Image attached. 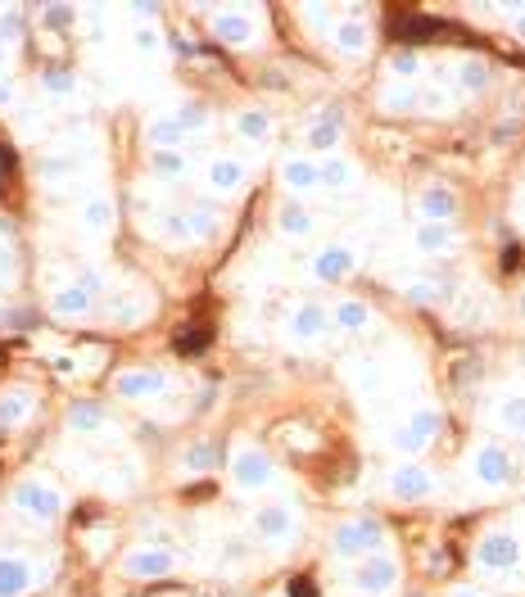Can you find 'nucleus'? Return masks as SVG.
<instances>
[{
  "mask_svg": "<svg viewBox=\"0 0 525 597\" xmlns=\"http://www.w3.org/2000/svg\"><path fill=\"white\" fill-rule=\"evenodd\" d=\"M394 36H407V41H426V36H449V23L412 14V19H399V23H394Z\"/></svg>",
  "mask_w": 525,
  "mask_h": 597,
  "instance_id": "f257e3e1",
  "label": "nucleus"
},
{
  "mask_svg": "<svg viewBox=\"0 0 525 597\" xmlns=\"http://www.w3.org/2000/svg\"><path fill=\"white\" fill-rule=\"evenodd\" d=\"M376 539H381V530H376L372 521H362V525H353V530H339L335 548L339 552H358V548H372Z\"/></svg>",
  "mask_w": 525,
  "mask_h": 597,
  "instance_id": "f03ea898",
  "label": "nucleus"
},
{
  "mask_svg": "<svg viewBox=\"0 0 525 597\" xmlns=\"http://www.w3.org/2000/svg\"><path fill=\"white\" fill-rule=\"evenodd\" d=\"M19 507L36 511V516H55V511H59V498H55V493H45V488H36V484H23L19 488Z\"/></svg>",
  "mask_w": 525,
  "mask_h": 597,
  "instance_id": "7ed1b4c3",
  "label": "nucleus"
},
{
  "mask_svg": "<svg viewBox=\"0 0 525 597\" xmlns=\"http://www.w3.org/2000/svg\"><path fill=\"white\" fill-rule=\"evenodd\" d=\"M480 561H489V565H512L516 561V543L507 539V534H493V539H484Z\"/></svg>",
  "mask_w": 525,
  "mask_h": 597,
  "instance_id": "20e7f679",
  "label": "nucleus"
},
{
  "mask_svg": "<svg viewBox=\"0 0 525 597\" xmlns=\"http://www.w3.org/2000/svg\"><path fill=\"white\" fill-rule=\"evenodd\" d=\"M168 565H172V556H168V552H136L127 561V575H164Z\"/></svg>",
  "mask_w": 525,
  "mask_h": 597,
  "instance_id": "39448f33",
  "label": "nucleus"
},
{
  "mask_svg": "<svg viewBox=\"0 0 525 597\" xmlns=\"http://www.w3.org/2000/svg\"><path fill=\"white\" fill-rule=\"evenodd\" d=\"M27 588V570L19 561H0V597H14Z\"/></svg>",
  "mask_w": 525,
  "mask_h": 597,
  "instance_id": "423d86ee",
  "label": "nucleus"
},
{
  "mask_svg": "<svg viewBox=\"0 0 525 597\" xmlns=\"http://www.w3.org/2000/svg\"><path fill=\"white\" fill-rule=\"evenodd\" d=\"M208 339H213V330H208V326H190V330H181L172 344H177V353H204Z\"/></svg>",
  "mask_w": 525,
  "mask_h": 597,
  "instance_id": "0eeeda50",
  "label": "nucleus"
},
{
  "mask_svg": "<svg viewBox=\"0 0 525 597\" xmlns=\"http://www.w3.org/2000/svg\"><path fill=\"white\" fill-rule=\"evenodd\" d=\"M426 484L430 480L421 475V471H399V475H394V493H399V498H421Z\"/></svg>",
  "mask_w": 525,
  "mask_h": 597,
  "instance_id": "6e6552de",
  "label": "nucleus"
},
{
  "mask_svg": "<svg viewBox=\"0 0 525 597\" xmlns=\"http://www.w3.org/2000/svg\"><path fill=\"white\" fill-rule=\"evenodd\" d=\"M317 271L322 276H326V281H335V276H344V271H349V254L344 249H326L317 258Z\"/></svg>",
  "mask_w": 525,
  "mask_h": 597,
  "instance_id": "1a4fd4ad",
  "label": "nucleus"
},
{
  "mask_svg": "<svg viewBox=\"0 0 525 597\" xmlns=\"http://www.w3.org/2000/svg\"><path fill=\"white\" fill-rule=\"evenodd\" d=\"M394 579V565H385V561H376V565H362V575H358V584L362 588H385Z\"/></svg>",
  "mask_w": 525,
  "mask_h": 597,
  "instance_id": "9d476101",
  "label": "nucleus"
},
{
  "mask_svg": "<svg viewBox=\"0 0 525 597\" xmlns=\"http://www.w3.org/2000/svg\"><path fill=\"white\" fill-rule=\"evenodd\" d=\"M241 480H245V484H262V480H267V462H262L258 453L241 457Z\"/></svg>",
  "mask_w": 525,
  "mask_h": 597,
  "instance_id": "9b49d317",
  "label": "nucleus"
},
{
  "mask_svg": "<svg viewBox=\"0 0 525 597\" xmlns=\"http://www.w3.org/2000/svg\"><path fill=\"white\" fill-rule=\"evenodd\" d=\"M285 525H290V516H285L281 507H272V511H258V534H285Z\"/></svg>",
  "mask_w": 525,
  "mask_h": 597,
  "instance_id": "f8f14e48",
  "label": "nucleus"
},
{
  "mask_svg": "<svg viewBox=\"0 0 525 597\" xmlns=\"http://www.w3.org/2000/svg\"><path fill=\"white\" fill-rule=\"evenodd\" d=\"M122 394H150V390H159V376H145V371H136V376H127L118 385Z\"/></svg>",
  "mask_w": 525,
  "mask_h": 597,
  "instance_id": "ddd939ff",
  "label": "nucleus"
},
{
  "mask_svg": "<svg viewBox=\"0 0 525 597\" xmlns=\"http://www.w3.org/2000/svg\"><path fill=\"white\" fill-rule=\"evenodd\" d=\"M480 475H484V480H503V475H507V462L493 453V448H489V453H480Z\"/></svg>",
  "mask_w": 525,
  "mask_h": 597,
  "instance_id": "4468645a",
  "label": "nucleus"
},
{
  "mask_svg": "<svg viewBox=\"0 0 525 597\" xmlns=\"http://www.w3.org/2000/svg\"><path fill=\"white\" fill-rule=\"evenodd\" d=\"M23 407H27V394H5L0 398V421H19Z\"/></svg>",
  "mask_w": 525,
  "mask_h": 597,
  "instance_id": "2eb2a0df",
  "label": "nucleus"
},
{
  "mask_svg": "<svg viewBox=\"0 0 525 597\" xmlns=\"http://www.w3.org/2000/svg\"><path fill=\"white\" fill-rule=\"evenodd\" d=\"M285 177H290V185H313V181H317V172H313L308 163H290V172H285Z\"/></svg>",
  "mask_w": 525,
  "mask_h": 597,
  "instance_id": "dca6fc26",
  "label": "nucleus"
},
{
  "mask_svg": "<svg viewBox=\"0 0 525 597\" xmlns=\"http://www.w3.org/2000/svg\"><path fill=\"white\" fill-rule=\"evenodd\" d=\"M82 308H87V294H82V290L59 294V313H82Z\"/></svg>",
  "mask_w": 525,
  "mask_h": 597,
  "instance_id": "f3484780",
  "label": "nucleus"
},
{
  "mask_svg": "<svg viewBox=\"0 0 525 597\" xmlns=\"http://www.w3.org/2000/svg\"><path fill=\"white\" fill-rule=\"evenodd\" d=\"M96 421H100V407H91V403H87V407H73V425H87V430H91Z\"/></svg>",
  "mask_w": 525,
  "mask_h": 597,
  "instance_id": "a211bd4d",
  "label": "nucleus"
},
{
  "mask_svg": "<svg viewBox=\"0 0 525 597\" xmlns=\"http://www.w3.org/2000/svg\"><path fill=\"white\" fill-rule=\"evenodd\" d=\"M339 322H344V326H362V322H367V313H362L358 304H344V308H339Z\"/></svg>",
  "mask_w": 525,
  "mask_h": 597,
  "instance_id": "6ab92c4d",
  "label": "nucleus"
},
{
  "mask_svg": "<svg viewBox=\"0 0 525 597\" xmlns=\"http://www.w3.org/2000/svg\"><path fill=\"white\" fill-rule=\"evenodd\" d=\"M317 326H322V313H313V308H308V313H304V317H299V322H295V330H304V335H313Z\"/></svg>",
  "mask_w": 525,
  "mask_h": 597,
  "instance_id": "aec40b11",
  "label": "nucleus"
},
{
  "mask_svg": "<svg viewBox=\"0 0 525 597\" xmlns=\"http://www.w3.org/2000/svg\"><path fill=\"white\" fill-rule=\"evenodd\" d=\"M290 597H317V584H313V579H295V584H290Z\"/></svg>",
  "mask_w": 525,
  "mask_h": 597,
  "instance_id": "412c9836",
  "label": "nucleus"
},
{
  "mask_svg": "<svg viewBox=\"0 0 525 597\" xmlns=\"http://www.w3.org/2000/svg\"><path fill=\"white\" fill-rule=\"evenodd\" d=\"M426 208H430V213H453V199L449 195H430Z\"/></svg>",
  "mask_w": 525,
  "mask_h": 597,
  "instance_id": "4be33fe9",
  "label": "nucleus"
},
{
  "mask_svg": "<svg viewBox=\"0 0 525 597\" xmlns=\"http://www.w3.org/2000/svg\"><path fill=\"white\" fill-rule=\"evenodd\" d=\"M213 177H218V185H231V181H241V168H218Z\"/></svg>",
  "mask_w": 525,
  "mask_h": 597,
  "instance_id": "5701e85b",
  "label": "nucleus"
},
{
  "mask_svg": "<svg viewBox=\"0 0 525 597\" xmlns=\"http://www.w3.org/2000/svg\"><path fill=\"white\" fill-rule=\"evenodd\" d=\"M245 131H249V136H262V131H267V122H262L258 113H249V118H245Z\"/></svg>",
  "mask_w": 525,
  "mask_h": 597,
  "instance_id": "b1692460",
  "label": "nucleus"
},
{
  "mask_svg": "<svg viewBox=\"0 0 525 597\" xmlns=\"http://www.w3.org/2000/svg\"><path fill=\"white\" fill-rule=\"evenodd\" d=\"M507 421L525 425V403H507Z\"/></svg>",
  "mask_w": 525,
  "mask_h": 597,
  "instance_id": "393cba45",
  "label": "nucleus"
},
{
  "mask_svg": "<svg viewBox=\"0 0 525 597\" xmlns=\"http://www.w3.org/2000/svg\"><path fill=\"white\" fill-rule=\"evenodd\" d=\"M503 267H507V271L521 267V249H503Z\"/></svg>",
  "mask_w": 525,
  "mask_h": 597,
  "instance_id": "a878e982",
  "label": "nucleus"
},
{
  "mask_svg": "<svg viewBox=\"0 0 525 597\" xmlns=\"http://www.w3.org/2000/svg\"><path fill=\"white\" fill-rule=\"evenodd\" d=\"M421 245H426V249H439V245H444V231H426V236H421Z\"/></svg>",
  "mask_w": 525,
  "mask_h": 597,
  "instance_id": "bb28decb",
  "label": "nucleus"
},
{
  "mask_svg": "<svg viewBox=\"0 0 525 597\" xmlns=\"http://www.w3.org/2000/svg\"><path fill=\"white\" fill-rule=\"evenodd\" d=\"M458 597H476V593H458Z\"/></svg>",
  "mask_w": 525,
  "mask_h": 597,
  "instance_id": "cd10ccee",
  "label": "nucleus"
}]
</instances>
